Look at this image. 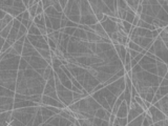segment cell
<instances>
[{"label": "cell", "mask_w": 168, "mask_h": 126, "mask_svg": "<svg viewBox=\"0 0 168 126\" xmlns=\"http://www.w3.org/2000/svg\"><path fill=\"white\" fill-rule=\"evenodd\" d=\"M106 87L108 88L116 97H119V96L124 92V90H125V80H124V76L123 77H120L119 79L114 81L113 83L106 85Z\"/></svg>", "instance_id": "6da1fadb"}, {"label": "cell", "mask_w": 168, "mask_h": 126, "mask_svg": "<svg viewBox=\"0 0 168 126\" xmlns=\"http://www.w3.org/2000/svg\"><path fill=\"white\" fill-rule=\"evenodd\" d=\"M43 126H46V125H73V123L70 122V121H68L66 118H64V117H62L60 114H56L54 115V116H51L49 119H47L46 121H45L44 123L42 124Z\"/></svg>", "instance_id": "7a4b0ae2"}, {"label": "cell", "mask_w": 168, "mask_h": 126, "mask_svg": "<svg viewBox=\"0 0 168 126\" xmlns=\"http://www.w3.org/2000/svg\"><path fill=\"white\" fill-rule=\"evenodd\" d=\"M147 112L150 115V116H151L152 120H154V123L158 122V121H161V120H164V119L167 118L166 115H165L161 109H159L158 107H156L154 104H152V105L150 106L149 108H148Z\"/></svg>", "instance_id": "3957f363"}, {"label": "cell", "mask_w": 168, "mask_h": 126, "mask_svg": "<svg viewBox=\"0 0 168 126\" xmlns=\"http://www.w3.org/2000/svg\"><path fill=\"white\" fill-rule=\"evenodd\" d=\"M12 110H4L0 112V125L1 126L10 125V122L12 120Z\"/></svg>", "instance_id": "277c9868"}, {"label": "cell", "mask_w": 168, "mask_h": 126, "mask_svg": "<svg viewBox=\"0 0 168 126\" xmlns=\"http://www.w3.org/2000/svg\"><path fill=\"white\" fill-rule=\"evenodd\" d=\"M128 109H129V105L126 103L125 100H123L121 103V105H120L119 109H118L117 114H116V116L117 117H120V118H124V117H127V114H128Z\"/></svg>", "instance_id": "5b68a950"}, {"label": "cell", "mask_w": 168, "mask_h": 126, "mask_svg": "<svg viewBox=\"0 0 168 126\" xmlns=\"http://www.w3.org/2000/svg\"><path fill=\"white\" fill-rule=\"evenodd\" d=\"M44 14L47 15L48 17H57V18H61V16H62V14H63V13L57 11L55 8V6L51 5V6H48V8H45Z\"/></svg>", "instance_id": "8992f818"}, {"label": "cell", "mask_w": 168, "mask_h": 126, "mask_svg": "<svg viewBox=\"0 0 168 126\" xmlns=\"http://www.w3.org/2000/svg\"><path fill=\"white\" fill-rule=\"evenodd\" d=\"M145 112H143V114L139 115V116L137 117V118H135L132 121H130V122H128V124L127 125H130V126H142V123H143V120H144V117H145Z\"/></svg>", "instance_id": "52a82bcc"}, {"label": "cell", "mask_w": 168, "mask_h": 126, "mask_svg": "<svg viewBox=\"0 0 168 126\" xmlns=\"http://www.w3.org/2000/svg\"><path fill=\"white\" fill-rule=\"evenodd\" d=\"M12 27H13V21H12V22L8 23L6 27H4L3 29L0 31V36H1L2 38H4V39L8 38V34H10V32H11V29H12Z\"/></svg>", "instance_id": "ba28073f"}, {"label": "cell", "mask_w": 168, "mask_h": 126, "mask_svg": "<svg viewBox=\"0 0 168 126\" xmlns=\"http://www.w3.org/2000/svg\"><path fill=\"white\" fill-rule=\"evenodd\" d=\"M127 124H128V120H127V117H124V118L116 117L115 122H114L113 125H115V126H125Z\"/></svg>", "instance_id": "9c48e42d"}, {"label": "cell", "mask_w": 168, "mask_h": 126, "mask_svg": "<svg viewBox=\"0 0 168 126\" xmlns=\"http://www.w3.org/2000/svg\"><path fill=\"white\" fill-rule=\"evenodd\" d=\"M13 20H14V17H13L12 15H10V14H6L5 16H4V18H2L1 20H0L2 29H3L4 27H6V25H8L10 22H12Z\"/></svg>", "instance_id": "30bf717a"}, {"label": "cell", "mask_w": 168, "mask_h": 126, "mask_svg": "<svg viewBox=\"0 0 168 126\" xmlns=\"http://www.w3.org/2000/svg\"><path fill=\"white\" fill-rule=\"evenodd\" d=\"M49 18H51V27H53L54 30H60L61 29V25H60L61 18H57V17H49Z\"/></svg>", "instance_id": "8fae6325"}, {"label": "cell", "mask_w": 168, "mask_h": 126, "mask_svg": "<svg viewBox=\"0 0 168 126\" xmlns=\"http://www.w3.org/2000/svg\"><path fill=\"white\" fill-rule=\"evenodd\" d=\"M121 24H122V27H123V31L125 32L127 35H129L131 29H132V24H131L130 22H128V21H126V20H122Z\"/></svg>", "instance_id": "7c38bea8"}, {"label": "cell", "mask_w": 168, "mask_h": 126, "mask_svg": "<svg viewBox=\"0 0 168 126\" xmlns=\"http://www.w3.org/2000/svg\"><path fill=\"white\" fill-rule=\"evenodd\" d=\"M147 125H154V120H152L151 116L146 112L145 117H144L143 123H142V126H147Z\"/></svg>", "instance_id": "4fadbf2b"}, {"label": "cell", "mask_w": 168, "mask_h": 126, "mask_svg": "<svg viewBox=\"0 0 168 126\" xmlns=\"http://www.w3.org/2000/svg\"><path fill=\"white\" fill-rule=\"evenodd\" d=\"M27 34H31V35H41V33H40L39 29L37 27V25H36L35 23H33V24H32L31 27L27 29Z\"/></svg>", "instance_id": "5bb4252c"}, {"label": "cell", "mask_w": 168, "mask_h": 126, "mask_svg": "<svg viewBox=\"0 0 168 126\" xmlns=\"http://www.w3.org/2000/svg\"><path fill=\"white\" fill-rule=\"evenodd\" d=\"M29 66H30L29 62H27L26 60H25L24 57H22V56H21L20 61H19V67H18V69H21V71H24V69H26Z\"/></svg>", "instance_id": "9a60e30c"}, {"label": "cell", "mask_w": 168, "mask_h": 126, "mask_svg": "<svg viewBox=\"0 0 168 126\" xmlns=\"http://www.w3.org/2000/svg\"><path fill=\"white\" fill-rule=\"evenodd\" d=\"M126 2H127V5H128L131 10L135 11V10H137L138 5L140 4V0H126Z\"/></svg>", "instance_id": "2e32d148"}, {"label": "cell", "mask_w": 168, "mask_h": 126, "mask_svg": "<svg viewBox=\"0 0 168 126\" xmlns=\"http://www.w3.org/2000/svg\"><path fill=\"white\" fill-rule=\"evenodd\" d=\"M27 34V29L25 25H23L22 23H21L20 27H19V31H18V35H17V40L18 39H20L22 36H24V35Z\"/></svg>", "instance_id": "e0dca14e"}, {"label": "cell", "mask_w": 168, "mask_h": 126, "mask_svg": "<svg viewBox=\"0 0 168 126\" xmlns=\"http://www.w3.org/2000/svg\"><path fill=\"white\" fill-rule=\"evenodd\" d=\"M10 125H12V126H24V124H23V123L17 118H12V120H11V122H10Z\"/></svg>", "instance_id": "ac0fdd59"}, {"label": "cell", "mask_w": 168, "mask_h": 126, "mask_svg": "<svg viewBox=\"0 0 168 126\" xmlns=\"http://www.w3.org/2000/svg\"><path fill=\"white\" fill-rule=\"evenodd\" d=\"M77 27H64V33L67 35H70V36H72L73 34L75 33V31H76Z\"/></svg>", "instance_id": "d6986e66"}, {"label": "cell", "mask_w": 168, "mask_h": 126, "mask_svg": "<svg viewBox=\"0 0 168 126\" xmlns=\"http://www.w3.org/2000/svg\"><path fill=\"white\" fill-rule=\"evenodd\" d=\"M159 92L164 97L168 94V86H159Z\"/></svg>", "instance_id": "ffe728a7"}, {"label": "cell", "mask_w": 168, "mask_h": 126, "mask_svg": "<svg viewBox=\"0 0 168 126\" xmlns=\"http://www.w3.org/2000/svg\"><path fill=\"white\" fill-rule=\"evenodd\" d=\"M41 1H42V4H43V8H44V10L46 8H48V6L54 5L53 0H41Z\"/></svg>", "instance_id": "44dd1931"}, {"label": "cell", "mask_w": 168, "mask_h": 126, "mask_svg": "<svg viewBox=\"0 0 168 126\" xmlns=\"http://www.w3.org/2000/svg\"><path fill=\"white\" fill-rule=\"evenodd\" d=\"M142 12H143V5H142L141 3L139 4V5H138V8H137V10H135V14L137 15H141L142 14Z\"/></svg>", "instance_id": "7402d4cb"}, {"label": "cell", "mask_w": 168, "mask_h": 126, "mask_svg": "<svg viewBox=\"0 0 168 126\" xmlns=\"http://www.w3.org/2000/svg\"><path fill=\"white\" fill-rule=\"evenodd\" d=\"M116 115L115 114H110V116H109V126H111L114 124V122H115V119H116Z\"/></svg>", "instance_id": "603a6c76"}, {"label": "cell", "mask_w": 168, "mask_h": 126, "mask_svg": "<svg viewBox=\"0 0 168 126\" xmlns=\"http://www.w3.org/2000/svg\"><path fill=\"white\" fill-rule=\"evenodd\" d=\"M139 20H140V16H139V15H135V18H133V20H132V23H131V24H132V27H137Z\"/></svg>", "instance_id": "cb8c5ba5"}, {"label": "cell", "mask_w": 168, "mask_h": 126, "mask_svg": "<svg viewBox=\"0 0 168 126\" xmlns=\"http://www.w3.org/2000/svg\"><path fill=\"white\" fill-rule=\"evenodd\" d=\"M160 86H168V79L163 78L162 81H161V83H160Z\"/></svg>", "instance_id": "d4e9b609"}, {"label": "cell", "mask_w": 168, "mask_h": 126, "mask_svg": "<svg viewBox=\"0 0 168 126\" xmlns=\"http://www.w3.org/2000/svg\"><path fill=\"white\" fill-rule=\"evenodd\" d=\"M8 14V13L5 12V11H3L2 8H0V20H1L2 18H4V16Z\"/></svg>", "instance_id": "484cf974"}, {"label": "cell", "mask_w": 168, "mask_h": 126, "mask_svg": "<svg viewBox=\"0 0 168 126\" xmlns=\"http://www.w3.org/2000/svg\"><path fill=\"white\" fill-rule=\"evenodd\" d=\"M4 41H5V39L2 38V37L0 36V52H1V49H2V46H3V44H4Z\"/></svg>", "instance_id": "4316f807"}, {"label": "cell", "mask_w": 168, "mask_h": 126, "mask_svg": "<svg viewBox=\"0 0 168 126\" xmlns=\"http://www.w3.org/2000/svg\"><path fill=\"white\" fill-rule=\"evenodd\" d=\"M59 1H60V4H61L62 8H65L66 3H67V0H59Z\"/></svg>", "instance_id": "83f0119b"}, {"label": "cell", "mask_w": 168, "mask_h": 126, "mask_svg": "<svg viewBox=\"0 0 168 126\" xmlns=\"http://www.w3.org/2000/svg\"><path fill=\"white\" fill-rule=\"evenodd\" d=\"M0 53H1V52H0Z\"/></svg>", "instance_id": "f1b7e54d"}]
</instances>
